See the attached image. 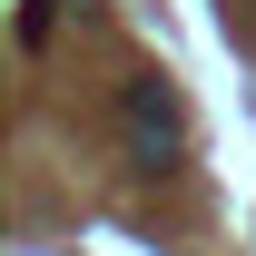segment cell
Wrapping results in <instances>:
<instances>
[{
    "label": "cell",
    "mask_w": 256,
    "mask_h": 256,
    "mask_svg": "<svg viewBox=\"0 0 256 256\" xmlns=\"http://www.w3.org/2000/svg\"><path fill=\"white\" fill-rule=\"evenodd\" d=\"M118 128H128V168H148V178H168V168H178V98H168L158 79H128Z\"/></svg>",
    "instance_id": "6da1fadb"
}]
</instances>
